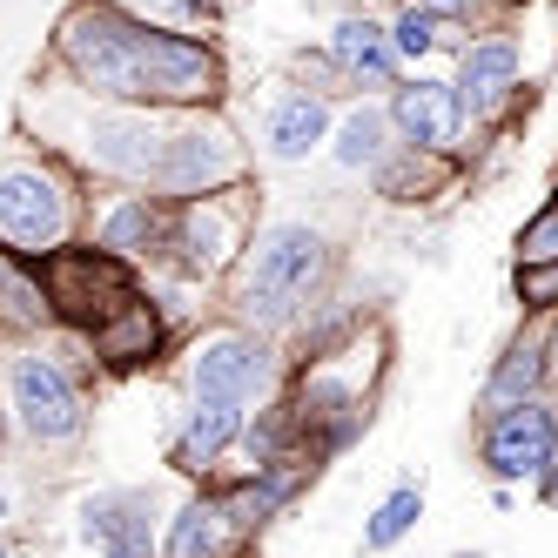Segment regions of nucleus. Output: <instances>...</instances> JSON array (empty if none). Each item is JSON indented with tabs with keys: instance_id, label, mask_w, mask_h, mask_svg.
I'll list each match as a JSON object with an SVG mask.
<instances>
[{
	"instance_id": "obj_27",
	"label": "nucleus",
	"mask_w": 558,
	"mask_h": 558,
	"mask_svg": "<svg viewBox=\"0 0 558 558\" xmlns=\"http://www.w3.org/2000/svg\"><path fill=\"white\" fill-rule=\"evenodd\" d=\"M511 296L525 316H551L558 310V263H511Z\"/></svg>"
},
{
	"instance_id": "obj_4",
	"label": "nucleus",
	"mask_w": 558,
	"mask_h": 558,
	"mask_svg": "<svg viewBox=\"0 0 558 558\" xmlns=\"http://www.w3.org/2000/svg\"><path fill=\"white\" fill-rule=\"evenodd\" d=\"M175 114L162 108H114V101H88L68 114V122H41L54 135V148L74 162V175H95L108 189H142L155 155H162V135H169Z\"/></svg>"
},
{
	"instance_id": "obj_20",
	"label": "nucleus",
	"mask_w": 558,
	"mask_h": 558,
	"mask_svg": "<svg viewBox=\"0 0 558 558\" xmlns=\"http://www.w3.org/2000/svg\"><path fill=\"white\" fill-rule=\"evenodd\" d=\"M532 397H551V356H545V330L511 337V343L492 356L485 390H477V411H511V404H532Z\"/></svg>"
},
{
	"instance_id": "obj_19",
	"label": "nucleus",
	"mask_w": 558,
	"mask_h": 558,
	"mask_svg": "<svg viewBox=\"0 0 558 558\" xmlns=\"http://www.w3.org/2000/svg\"><path fill=\"white\" fill-rule=\"evenodd\" d=\"M324 54L343 74V88H397V82H404V68H397V54H390V34L371 14H343L330 27V48Z\"/></svg>"
},
{
	"instance_id": "obj_31",
	"label": "nucleus",
	"mask_w": 558,
	"mask_h": 558,
	"mask_svg": "<svg viewBox=\"0 0 558 558\" xmlns=\"http://www.w3.org/2000/svg\"><path fill=\"white\" fill-rule=\"evenodd\" d=\"M532 492H538V498H545V505H558V464H551V471H545V477H538V485H532Z\"/></svg>"
},
{
	"instance_id": "obj_9",
	"label": "nucleus",
	"mask_w": 558,
	"mask_h": 558,
	"mask_svg": "<svg viewBox=\"0 0 558 558\" xmlns=\"http://www.w3.org/2000/svg\"><path fill=\"white\" fill-rule=\"evenodd\" d=\"M34 269H41V290H48V310H54V330H68V337H88L101 316H114L122 303H135V296L148 290V283H142V269H129L122 256L95 250L88 235L61 243L54 256H41Z\"/></svg>"
},
{
	"instance_id": "obj_30",
	"label": "nucleus",
	"mask_w": 558,
	"mask_h": 558,
	"mask_svg": "<svg viewBox=\"0 0 558 558\" xmlns=\"http://www.w3.org/2000/svg\"><path fill=\"white\" fill-rule=\"evenodd\" d=\"M545 356H551V384H558V310L545 316Z\"/></svg>"
},
{
	"instance_id": "obj_8",
	"label": "nucleus",
	"mask_w": 558,
	"mask_h": 558,
	"mask_svg": "<svg viewBox=\"0 0 558 558\" xmlns=\"http://www.w3.org/2000/svg\"><path fill=\"white\" fill-rule=\"evenodd\" d=\"M256 175L250 162V142L235 135L222 114H175L169 135H162V155L148 169V195L162 203H195V195H222V189H243Z\"/></svg>"
},
{
	"instance_id": "obj_16",
	"label": "nucleus",
	"mask_w": 558,
	"mask_h": 558,
	"mask_svg": "<svg viewBox=\"0 0 558 558\" xmlns=\"http://www.w3.org/2000/svg\"><path fill=\"white\" fill-rule=\"evenodd\" d=\"M82 538L101 551V558H155V538H162V525H155V492H95L82 498Z\"/></svg>"
},
{
	"instance_id": "obj_12",
	"label": "nucleus",
	"mask_w": 558,
	"mask_h": 558,
	"mask_svg": "<svg viewBox=\"0 0 558 558\" xmlns=\"http://www.w3.org/2000/svg\"><path fill=\"white\" fill-rule=\"evenodd\" d=\"M384 122H390V142L397 148H417V155H458L464 142V108H458V88L437 82V74H404L384 101Z\"/></svg>"
},
{
	"instance_id": "obj_21",
	"label": "nucleus",
	"mask_w": 558,
	"mask_h": 558,
	"mask_svg": "<svg viewBox=\"0 0 558 558\" xmlns=\"http://www.w3.org/2000/svg\"><path fill=\"white\" fill-rule=\"evenodd\" d=\"M390 122H384V101H350L337 114V129H330V162L343 175H377L384 169V155H390Z\"/></svg>"
},
{
	"instance_id": "obj_18",
	"label": "nucleus",
	"mask_w": 558,
	"mask_h": 558,
	"mask_svg": "<svg viewBox=\"0 0 558 558\" xmlns=\"http://www.w3.org/2000/svg\"><path fill=\"white\" fill-rule=\"evenodd\" d=\"M330 129H337V108L324 101V95H310V88H283V95H269V108H263V155L269 162H283V169H296V162H310L316 148H330Z\"/></svg>"
},
{
	"instance_id": "obj_29",
	"label": "nucleus",
	"mask_w": 558,
	"mask_h": 558,
	"mask_svg": "<svg viewBox=\"0 0 558 558\" xmlns=\"http://www.w3.org/2000/svg\"><path fill=\"white\" fill-rule=\"evenodd\" d=\"M411 8H424L430 21H445V27H471V14H485V0H411Z\"/></svg>"
},
{
	"instance_id": "obj_17",
	"label": "nucleus",
	"mask_w": 558,
	"mask_h": 558,
	"mask_svg": "<svg viewBox=\"0 0 558 558\" xmlns=\"http://www.w3.org/2000/svg\"><path fill=\"white\" fill-rule=\"evenodd\" d=\"M250 538L235 532V518L222 505L216 485H195L169 518H162V538H155V558H235Z\"/></svg>"
},
{
	"instance_id": "obj_23",
	"label": "nucleus",
	"mask_w": 558,
	"mask_h": 558,
	"mask_svg": "<svg viewBox=\"0 0 558 558\" xmlns=\"http://www.w3.org/2000/svg\"><path fill=\"white\" fill-rule=\"evenodd\" d=\"M458 169L445 162V155H417V148H390L384 155V169L371 175L384 203H430L437 189H445Z\"/></svg>"
},
{
	"instance_id": "obj_6",
	"label": "nucleus",
	"mask_w": 558,
	"mask_h": 558,
	"mask_svg": "<svg viewBox=\"0 0 558 558\" xmlns=\"http://www.w3.org/2000/svg\"><path fill=\"white\" fill-rule=\"evenodd\" d=\"M283 350L269 337L243 330V324H222L216 330H195L182 343V390L195 404H229V411H256L283 390Z\"/></svg>"
},
{
	"instance_id": "obj_28",
	"label": "nucleus",
	"mask_w": 558,
	"mask_h": 558,
	"mask_svg": "<svg viewBox=\"0 0 558 558\" xmlns=\"http://www.w3.org/2000/svg\"><path fill=\"white\" fill-rule=\"evenodd\" d=\"M518 263H558V195L525 216V229H518Z\"/></svg>"
},
{
	"instance_id": "obj_32",
	"label": "nucleus",
	"mask_w": 558,
	"mask_h": 558,
	"mask_svg": "<svg viewBox=\"0 0 558 558\" xmlns=\"http://www.w3.org/2000/svg\"><path fill=\"white\" fill-rule=\"evenodd\" d=\"M8 518H14V498H8V485H0V532H8Z\"/></svg>"
},
{
	"instance_id": "obj_35",
	"label": "nucleus",
	"mask_w": 558,
	"mask_h": 558,
	"mask_svg": "<svg viewBox=\"0 0 558 558\" xmlns=\"http://www.w3.org/2000/svg\"><path fill=\"white\" fill-rule=\"evenodd\" d=\"M471 558H485V551H471Z\"/></svg>"
},
{
	"instance_id": "obj_10",
	"label": "nucleus",
	"mask_w": 558,
	"mask_h": 558,
	"mask_svg": "<svg viewBox=\"0 0 558 558\" xmlns=\"http://www.w3.org/2000/svg\"><path fill=\"white\" fill-rule=\"evenodd\" d=\"M477 464L498 492L538 485L558 464V397H532L511 411H485L477 417Z\"/></svg>"
},
{
	"instance_id": "obj_26",
	"label": "nucleus",
	"mask_w": 558,
	"mask_h": 558,
	"mask_svg": "<svg viewBox=\"0 0 558 558\" xmlns=\"http://www.w3.org/2000/svg\"><path fill=\"white\" fill-rule=\"evenodd\" d=\"M384 34H390V54H397V68H417V61H430V54H445L458 27L430 21L424 8H411V0H404V8H397V14L384 21Z\"/></svg>"
},
{
	"instance_id": "obj_3",
	"label": "nucleus",
	"mask_w": 558,
	"mask_h": 558,
	"mask_svg": "<svg viewBox=\"0 0 558 558\" xmlns=\"http://www.w3.org/2000/svg\"><path fill=\"white\" fill-rule=\"evenodd\" d=\"M0 411L8 430L34 451H74L88 437V384L48 343H21L0 364Z\"/></svg>"
},
{
	"instance_id": "obj_33",
	"label": "nucleus",
	"mask_w": 558,
	"mask_h": 558,
	"mask_svg": "<svg viewBox=\"0 0 558 558\" xmlns=\"http://www.w3.org/2000/svg\"><path fill=\"white\" fill-rule=\"evenodd\" d=\"M0 558H14V545H8V532H0Z\"/></svg>"
},
{
	"instance_id": "obj_25",
	"label": "nucleus",
	"mask_w": 558,
	"mask_h": 558,
	"mask_svg": "<svg viewBox=\"0 0 558 558\" xmlns=\"http://www.w3.org/2000/svg\"><path fill=\"white\" fill-rule=\"evenodd\" d=\"M101 8L129 14L142 27H162V34H209L229 0H101Z\"/></svg>"
},
{
	"instance_id": "obj_1",
	"label": "nucleus",
	"mask_w": 558,
	"mask_h": 558,
	"mask_svg": "<svg viewBox=\"0 0 558 558\" xmlns=\"http://www.w3.org/2000/svg\"><path fill=\"white\" fill-rule=\"evenodd\" d=\"M54 68L88 101L162 108V114H216L229 68L209 34H162L101 0H74L54 21Z\"/></svg>"
},
{
	"instance_id": "obj_22",
	"label": "nucleus",
	"mask_w": 558,
	"mask_h": 558,
	"mask_svg": "<svg viewBox=\"0 0 558 558\" xmlns=\"http://www.w3.org/2000/svg\"><path fill=\"white\" fill-rule=\"evenodd\" d=\"M48 330H54V310H48V290H41V269L0 250V337L34 343Z\"/></svg>"
},
{
	"instance_id": "obj_5",
	"label": "nucleus",
	"mask_w": 558,
	"mask_h": 558,
	"mask_svg": "<svg viewBox=\"0 0 558 558\" xmlns=\"http://www.w3.org/2000/svg\"><path fill=\"white\" fill-rule=\"evenodd\" d=\"M82 235V182L48 155L0 162V250L21 263H41Z\"/></svg>"
},
{
	"instance_id": "obj_7",
	"label": "nucleus",
	"mask_w": 558,
	"mask_h": 558,
	"mask_svg": "<svg viewBox=\"0 0 558 558\" xmlns=\"http://www.w3.org/2000/svg\"><path fill=\"white\" fill-rule=\"evenodd\" d=\"M256 189H222V195H195V203H175L169 209V250H162V269L175 283H222L235 269V256L250 250L256 235Z\"/></svg>"
},
{
	"instance_id": "obj_13",
	"label": "nucleus",
	"mask_w": 558,
	"mask_h": 558,
	"mask_svg": "<svg viewBox=\"0 0 558 558\" xmlns=\"http://www.w3.org/2000/svg\"><path fill=\"white\" fill-rule=\"evenodd\" d=\"M169 209L175 203H162V195H148V189H114L108 203H95V216H88V243L108 250V256H122L129 269H148L169 250Z\"/></svg>"
},
{
	"instance_id": "obj_24",
	"label": "nucleus",
	"mask_w": 558,
	"mask_h": 558,
	"mask_svg": "<svg viewBox=\"0 0 558 558\" xmlns=\"http://www.w3.org/2000/svg\"><path fill=\"white\" fill-rule=\"evenodd\" d=\"M417 518H424V485H417V477H404V485H390L371 505V518H364V551L371 558L377 551H397V545L417 532Z\"/></svg>"
},
{
	"instance_id": "obj_2",
	"label": "nucleus",
	"mask_w": 558,
	"mask_h": 558,
	"mask_svg": "<svg viewBox=\"0 0 558 558\" xmlns=\"http://www.w3.org/2000/svg\"><path fill=\"white\" fill-rule=\"evenodd\" d=\"M330 276H337V243L324 229L310 216H269L256 222L250 250L222 276V310H229V324L276 343L324 310Z\"/></svg>"
},
{
	"instance_id": "obj_15",
	"label": "nucleus",
	"mask_w": 558,
	"mask_h": 558,
	"mask_svg": "<svg viewBox=\"0 0 558 558\" xmlns=\"http://www.w3.org/2000/svg\"><path fill=\"white\" fill-rule=\"evenodd\" d=\"M243 417L250 411H229V404H195L189 397V411L175 417L169 430V471L189 477V485H216V471L235 458V445H243Z\"/></svg>"
},
{
	"instance_id": "obj_34",
	"label": "nucleus",
	"mask_w": 558,
	"mask_h": 558,
	"mask_svg": "<svg viewBox=\"0 0 558 558\" xmlns=\"http://www.w3.org/2000/svg\"><path fill=\"white\" fill-rule=\"evenodd\" d=\"M0 445H8V411H0Z\"/></svg>"
},
{
	"instance_id": "obj_14",
	"label": "nucleus",
	"mask_w": 558,
	"mask_h": 558,
	"mask_svg": "<svg viewBox=\"0 0 558 558\" xmlns=\"http://www.w3.org/2000/svg\"><path fill=\"white\" fill-rule=\"evenodd\" d=\"M458 108L464 122H498V114L518 101L525 88V54H518L511 34H477V41L458 48Z\"/></svg>"
},
{
	"instance_id": "obj_11",
	"label": "nucleus",
	"mask_w": 558,
	"mask_h": 558,
	"mask_svg": "<svg viewBox=\"0 0 558 558\" xmlns=\"http://www.w3.org/2000/svg\"><path fill=\"white\" fill-rule=\"evenodd\" d=\"M82 343V356L95 371H108V377H135V371H155L169 356V343H175V324H169V310L155 303V290H142L135 303H122L114 316H101V324L88 330V337H74Z\"/></svg>"
}]
</instances>
